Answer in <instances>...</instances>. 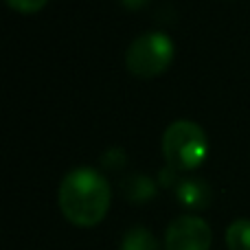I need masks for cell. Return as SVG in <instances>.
I'll return each mask as SVG.
<instances>
[{
    "label": "cell",
    "instance_id": "11",
    "mask_svg": "<svg viewBox=\"0 0 250 250\" xmlns=\"http://www.w3.org/2000/svg\"><path fill=\"white\" fill-rule=\"evenodd\" d=\"M119 2H121L125 9H132V11H134V9H141V7H145V4L149 2V0H119Z\"/></svg>",
    "mask_w": 250,
    "mask_h": 250
},
{
    "label": "cell",
    "instance_id": "10",
    "mask_svg": "<svg viewBox=\"0 0 250 250\" xmlns=\"http://www.w3.org/2000/svg\"><path fill=\"white\" fill-rule=\"evenodd\" d=\"M101 163L108 169H121L125 165V151L123 149H108L101 156Z\"/></svg>",
    "mask_w": 250,
    "mask_h": 250
},
{
    "label": "cell",
    "instance_id": "8",
    "mask_svg": "<svg viewBox=\"0 0 250 250\" xmlns=\"http://www.w3.org/2000/svg\"><path fill=\"white\" fill-rule=\"evenodd\" d=\"M229 250H250V220H235L226 229Z\"/></svg>",
    "mask_w": 250,
    "mask_h": 250
},
{
    "label": "cell",
    "instance_id": "9",
    "mask_svg": "<svg viewBox=\"0 0 250 250\" xmlns=\"http://www.w3.org/2000/svg\"><path fill=\"white\" fill-rule=\"evenodd\" d=\"M46 2L48 0H7L9 7L20 11V13H35V11L46 7Z\"/></svg>",
    "mask_w": 250,
    "mask_h": 250
},
{
    "label": "cell",
    "instance_id": "7",
    "mask_svg": "<svg viewBox=\"0 0 250 250\" xmlns=\"http://www.w3.org/2000/svg\"><path fill=\"white\" fill-rule=\"evenodd\" d=\"M121 250H160L158 239L145 226H132L121 239Z\"/></svg>",
    "mask_w": 250,
    "mask_h": 250
},
{
    "label": "cell",
    "instance_id": "6",
    "mask_svg": "<svg viewBox=\"0 0 250 250\" xmlns=\"http://www.w3.org/2000/svg\"><path fill=\"white\" fill-rule=\"evenodd\" d=\"M121 193L129 202H147L156 195V182L145 173H129L121 180Z\"/></svg>",
    "mask_w": 250,
    "mask_h": 250
},
{
    "label": "cell",
    "instance_id": "3",
    "mask_svg": "<svg viewBox=\"0 0 250 250\" xmlns=\"http://www.w3.org/2000/svg\"><path fill=\"white\" fill-rule=\"evenodd\" d=\"M176 55L173 40L160 31H147L138 35L125 51V66L132 75L149 79L165 73Z\"/></svg>",
    "mask_w": 250,
    "mask_h": 250
},
{
    "label": "cell",
    "instance_id": "1",
    "mask_svg": "<svg viewBox=\"0 0 250 250\" xmlns=\"http://www.w3.org/2000/svg\"><path fill=\"white\" fill-rule=\"evenodd\" d=\"M60 208L75 226H97L110 211V182L92 167H77L64 176L60 185Z\"/></svg>",
    "mask_w": 250,
    "mask_h": 250
},
{
    "label": "cell",
    "instance_id": "4",
    "mask_svg": "<svg viewBox=\"0 0 250 250\" xmlns=\"http://www.w3.org/2000/svg\"><path fill=\"white\" fill-rule=\"evenodd\" d=\"M211 242V226L198 215L176 217L165 233V250H208Z\"/></svg>",
    "mask_w": 250,
    "mask_h": 250
},
{
    "label": "cell",
    "instance_id": "5",
    "mask_svg": "<svg viewBox=\"0 0 250 250\" xmlns=\"http://www.w3.org/2000/svg\"><path fill=\"white\" fill-rule=\"evenodd\" d=\"M176 198L185 208L204 211L213 202V191L200 178H185V180H180L176 185Z\"/></svg>",
    "mask_w": 250,
    "mask_h": 250
},
{
    "label": "cell",
    "instance_id": "2",
    "mask_svg": "<svg viewBox=\"0 0 250 250\" xmlns=\"http://www.w3.org/2000/svg\"><path fill=\"white\" fill-rule=\"evenodd\" d=\"M208 154V138L198 123L180 119L163 134V156L173 171H193Z\"/></svg>",
    "mask_w": 250,
    "mask_h": 250
}]
</instances>
